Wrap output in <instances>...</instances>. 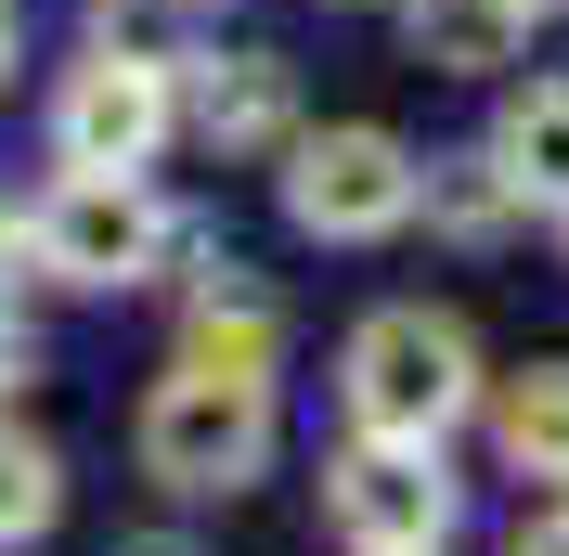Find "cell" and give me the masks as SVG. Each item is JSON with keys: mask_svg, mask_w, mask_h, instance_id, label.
<instances>
[{"mask_svg": "<svg viewBox=\"0 0 569 556\" xmlns=\"http://www.w3.org/2000/svg\"><path fill=\"white\" fill-rule=\"evenodd\" d=\"M466 388H479V363H466V324L453 311H376L350 337V415H362V440H440V427L466 415Z\"/></svg>", "mask_w": 569, "mask_h": 556, "instance_id": "cell-1", "label": "cell"}, {"mask_svg": "<svg viewBox=\"0 0 569 556\" xmlns=\"http://www.w3.org/2000/svg\"><path fill=\"white\" fill-rule=\"evenodd\" d=\"M259 453H272V388L259 376L181 363V376L142 401V466L169 492H233V479H259Z\"/></svg>", "mask_w": 569, "mask_h": 556, "instance_id": "cell-2", "label": "cell"}, {"mask_svg": "<svg viewBox=\"0 0 569 556\" xmlns=\"http://www.w3.org/2000/svg\"><path fill=\"white\" fill-rule=\"evenodd\" d=\"M415 156H401L389 130H323V142H298V169H284V208H298V234H323V246H362V234H401L415 220Z\"/></svg>", "mask_w": 569, "mask_h": 556, "instance_id": "cell-3", "label": "cell"}, {"mask_svg": "<svg viewBox=\"0 0 569 556\" xmlns=\"http://www.w3.org/2000/svg\"><path fill=\"white\" fill-rule=\"evenodd\" d=\"M337 530H350L362 556H440L453 492H440L427 440H362L350 466H337Z\"/></svg>", "mask_w": 569, "mask_h": 556, "instance_id": "cell-4", "label": "cell"}, {"mask_svg": "<svg viewBox=\"0 0 569 556\" xmlns=\"http://www.w3.org/2000/svg\"><path fill=\"white\" fill-rule=\"evenodd\" d=\"M156 234H169V220L142 208L130 169H78L66 195L39 208V259H52L66 285H130L142 259H156Z\"/></svg>", "mask_w": 569, "mask_h": 556, "instance_id": "cell-5", "label": "cell"}, {"mask_svg": "<svg viewBox=\"0 0 569 556\" xmlns=\"http://www.w3.org/2000/svg\"><path fill=\"white\" fill-rule=\"evenodd\" d=\"M169 130V78L142 66V52H91L66 78V105H52V142H66V169H142Z\"/></svg>", "mask_w": 569, "mask_h": 556, "instance_id": "cell-6", "label": "cell"}, {"mask_svg": "<svg viewBox=\"0 0 569 556\" xmlns=\"http://www.w3.org/2000/svg\"><path fill=\"white\" fill-rule=\"evenodd\" d=\"M492 169L531 195V208H569V78H531L492 130Z\"/></svg>", "mask_w": 569, "mask_h": 556, "instance_id": "cell-7", "label": "cell"}, {"mask_svg": "<svg viewBox=\"0 0 569 556\" xmlns=\"http://www.w3.org/2000/svg\"><path fill=\"white\" fill-rule=\"evenodd\" d=\"M415 52L453 78H492L505 52H518V13L505 0H415Z\"/></svg>", "mask_w": 569, "mask_h": 556, "instance_id": "cell-8", "label": "cell"}, {"mask_svg": "<svg viewBox=\"0 0 569 556\" xmlns=\"http://www.w3.org/2000/svg\"><path fill=\"white\" fill-rule=\"evenodd\" d=\"M505 453L531 479H569V363H531V376L505 388Z\"/></svg>", "mask_w": 569, "mask_h": 556, "instance_id": "cell-9", "label": "cell"}, {"mask_svg": "<svg viewBox=\"0 0 569 556\" xmlns=\"http://www.w3.org/2000/svg\"><path fill=\"white\" fill-rule=\"evenodd\" d=\"M272 130H284V66H259V52L208 66V142H272Z\"/></svg>", "mask_w": 569, "mask_h": 556, "instance_id": "cell-10", "label": "cell"}, {"mask_svg": "<svg viewBox=\"0 0 569 556\" xmlns=\"http://www.w3.org/2000/svg\"><path fill=\"white\" fill-rule=\"evenodd\" d=\"M52 505H66L52 453H39L27 427H0V544H39V530H52Z\"/></svg>", "mask_w": 569, "mask_h": 556, "instance_id": "cell-11", "label": "cell"}, {"mask_svg": "<svg viewBox=\"0 0 569 556\" xmlns=\"http://www.w3.org/2000/svg\"><path fill=\"white\" fill-rule=\"evenodd\" d=\"M181 363H208V376H259V363H272V311H259V298H233V311H194Z\"/></svg>", "mask_w": 569, "mask_h": 556, "instance_id": "cell-12", "label": "cell"}, {"mask_svg": "<svg viewBox=\"0 0 569 556\" xmlns=\"http://www.w3.org/2000/svg\"><path fill=\"white\" fill-rule=\"evenodd\" d=\"M518 556H569V518H531V530H518Z\"/></svg>", "mask_w": 569, "mask_h": 556, "instance_id": "cell-13", "label": "cell"}, {"mask_svg": "<svg viewBox=\"0 0 569 556\" xmlns=\"http://www.w3.org/2000/svg\"><path fill=\"white\" fill-rule=\"evenodd\" d=\"M117 556H194V544H181V530H142V544H117Z\"/></svg>", "mask_w": 569, "mask_h": 556, "instance_id": "cell-14", "label": "cell"}, {"mask_svg": "<svg viewBox=\"0 0 569 556\" xmlns=\"http://www.w3.org/2000/svg\"><path fill=\"white\" fill-rule=\"evenodd\" d=\"M13 376H27V337H13V324H0V388H13Z\"/></svg>", "mask_w": 569, "mask_h": 556, "instance_id": "cell-15", "label": "cell"}, {"mask_svg": "<svg viewBox=\"0 0 569 556\" xmlns=\"http://www.w3.org/2000/svg\"><path fill=\"white\" fill-rule=\"evenodd\" d=\"M505 13H518V27H531V13H543V0H505Z\"/></svg>", "mask_w": 569, "mask_h": 556, "instance_id": "cell-16", "label": "cell"}, {"mask_svg": "<svg viewBox=\"0 0 569 556\" xmlns=\"http://www.w3.org/2000/svg\"><path fill=\"white\" fill-rule=\"evenodd\" d=\"M0 52H13V0H0Z\"/></svg>", "mask_w": 569, "mask_h": 556, "instance_id": "cell-17", "label": "cell"}]
</instances>
